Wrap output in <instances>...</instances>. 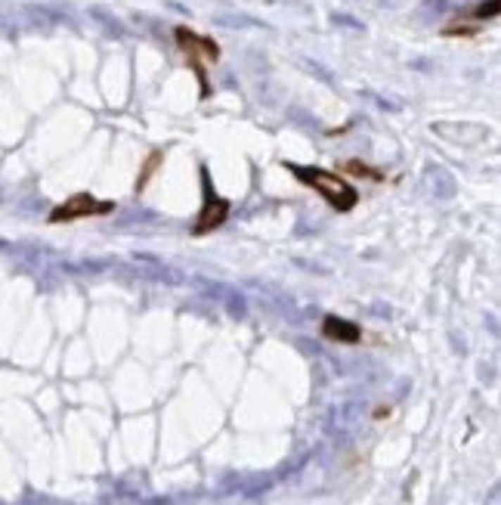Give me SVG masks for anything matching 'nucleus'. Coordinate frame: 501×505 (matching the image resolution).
I'll use <instances>...</instances> for the list:
<instances>
[{
    "label": "nucleus",
    "instance_id": "f257e3e1",
    "mask_svg": "<svg viewBox=\"0 0 501 505\" xmlns=\"http://www.w3.org/2000/svg\"><path fill=\"white\" fill-rule=\"evenodd\" d=\"M288 170L297 177L300 183H307L310 189H316L334 211H353L359 205V189H353V183H347L343 177H338L334 170L325 168H303V165H288Z\"/></svg>",
    "mask_w": 501,
    "mask_h": 505
},
{
    "label": "nucleus",
    "instance_id": "f03ea898",
    "mask_svg": "<svg viewBox=\"0 0 501 505\" xmlns=\"http://www.w3.org/2000/svg\"><path fill=\"white\" fill-rule=\"evenodd\" d=\"M174 35H177V46L186 53V59H189V66L195 68V75H198V81H201V96H208L205 62L220 59V46L210 41V37H205V35H195L192 28H177Z\"/></svg>",
    "mask_w": 501,
    "mask_h": 505
},
{
    "label": "nucleus",
    "instance_id": "7ed1b4c3",
    "mask_svg": "<svg viewBox=\"0 0 501 505\" xmlns=\"http://www.w3.org/2000/svg\"><path fill=\"white\" fill-rule=\"evenodd\" d=\"M115 211V201L96 199L90 192H75L72 199H65L62 205H56L50 211V223H72V220H84V217H106Z\"/></svg>",
    "mask_w": 501,
    "mask_h": 505
},
{
    "label": "nucleus",
    "instance_id": "20e7f679",
    "mask_svg": "<svg viewBox=\"0 0 501 505\" xmlns=\"http://www.w3.org/2000/svg\"><path fill=\"white\" fill-rule=\"evenodd\" d=\"M201 180H205V205H201L198 211V220H195L192 232L195 236H205V232H214L217 227H223L226 217H229V201L223 196H214L208 186V170L201 168Z\"/></svg>",
    "mask_w": 501,
    "mask_h": 505
},
{
    "label": "nucleus",
    "instance_id": "39448f33",
    "mask_svg": "<svg viewBox=\"0 0 501 505\" xmlns=\"http://www.w3.org/2000/svg\"><path fill=\"white\" fill-rule=\"evenodd\" d=\"M322 335L328 341H341V344H359V341H362V329L350 320H341V316H325Z\"/></svg>",
    "mask_w": 501,
    "mask_h": 505
},
{
    "label": "nucleus",
    "instance_id": "423d86ee",
    "mask_svg": "<svg viewBox=\"0 0 501 505\" xmlns=\"http://www.w3.org/2000/svg\"><path fill=\"white\" fill-rule=\"evenodd\" d=\"M350 170V174H356V177H369V180H381V170H372V168H365L362 161H347V165H343Z\"/></svg>",
    "mask_w": 501,
    "mask_h": 505
}]
</instances>
